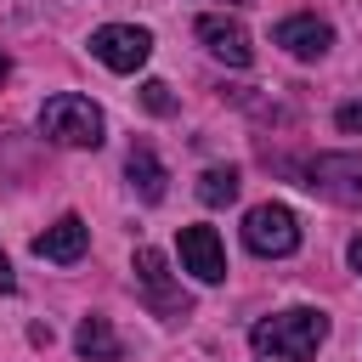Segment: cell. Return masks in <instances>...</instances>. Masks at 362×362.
I'll use <instances>...</instances> for the list:
<instances>
[{
	"label": "cell",
	"mask_w": 362,
	"mask_h": 362,
	"mask_svg": "<svg viewBox=\"0 0 362 362\" xmlns=\"http://www.w3.org/2000/svg\"><path fill=\"white\" fill-rule=\"evenodd\" d=\"M322 339H328V311H317V305H288L249 328V345L272 362H317Z\"/></svg>",
	"instance_id": "cell-1"
},
{
	"label": "cell",
	"mask_w": 362,
	"mask_h": 362,
	"mask_svg": "<svg viewBox=\"0 0 362 362\" xmlns=\"http://www.w3.org/2000/svg\"><path fill=\"white\" fill-rule=\"evenodd\" d=\"M40 136L57 141V147H102V141H107V119H102V107H96L90 96L57 90V96H45V107H40Z\"/></svg>",
	"instance_id": "cell-2"
},
{
	"label": "cell",
	"mask_w": 362,
	"mask_h": 362,
	"mask_svg": "<svg viewBox=\"0 0 362 362\" xmlns=\"http://www.w3.org/2000/svg\"><path fill=\"white\" fill-rule=\"evenodd\" d=\"M243 243H249L255 255H272V260L294 255V249H300V221H294V209H288V204H255V209L243 215Z\"/></svg>",
	"instance_id": "cell-3"
},
{
	"label": "cell",
	"mask_w": 362,
	"mask_h": 362,
	"mask_svg": "<svg viewBox=\"0 0 362 362\" xmlns=\"http://www.w3.org/2000/svg\"><path fill=\"white\" fill-rule=\"evenodd\" d=\"M305 187L334 198V204L362 209V153H317L305 164Z\"/></svg>",
	"instance_id": "cell-4"
},
{
	"label": "cell",
	"mask_w": 362,
	"mask_h": 362,
	"mask_svg": "<svg viewBox=\"0 0 362 362\" xmlns=\"http://www.w3.org/2000/svg\"><path fill=\"white\" fill-rule=\"evenodd\" d=\"M90 57H96L102 68H113V74H136V68L153 57V34L136 28V23H102V28L90 34Z\"/></svg>",
	"instance_id": "cell-5"
},
{
	"label": "cell",
	"mask_w": 362,
	"mask_h": 362,
	"mask_svg": "<svg viewBox=\"0 0 362 362\" xmlns=\"http://www.w3.org/2000/svg\"><path fill=\"white\" fill-rule=\"evenodd\" d=\"M198 40H204V51H209L215 62H226V68H249V62H255L249 28H243L238 17H226V11H204V17H198Z\"/></svg>",
	"instance_id": "cell-6"
},
{
	"label": "cell",
	"mask_w": 362,
	"mask_h": 362,
	"mask_svg": "<svg viewBox=\"0 0 362 362\" xmlns=\"http://www.w3.org/2000/svg\"><path fill=\"white\" fill-rule=\"evenodd\" d=\"M288 57H300V62H317V57H328V45H334V28L317 17V11H294V17H283L277 23V34H272Z\"/></svg>",
	"instance_id": "cell-7"
},
{
	"label": "cell",
	"mask_w": 362,
	"mask_h": 362,
	"mask_svg": "<svg viewBox=\"0 0 362 362\" xmlns=\"http://www.w3.org/2000/svg\"><path fill=\"white\" fill-rule=\"evenodd\" d=\"M181 272H192L198 283L226 277V249H221L215 226H181Z\"/></svg>",
	"instance_id": "cell-8"
},
{
	"label": "cell",
	"mask_w": 362,
	"mask_h": 362,
	"mask_svg": "<svg viewBox=\"0 0 362 362\" xmlns=\"http://www.w3.org/2000/svg\"><path fill=\"white\" fill-rule=\"evenodd\" d=\"M85 249H90V226H85L79 215H62V221H51V226L34 238V255H40V260H57V266H74Z\"/></svg>",
	"instance_id": "cell-9"
},
{
	"label": "cell",
	"mask_w": 362,
	"mask_h": 362,
	"mask_svg": "<svg viewBox=\"0 0 362 362\" xmlns=\"http://www.w3.org/2000/svg\"><path fill=\"white\" fill-rule=\"evenodd\" d=\"M130 272H136V283L147 288V300L158 305V311H187V300L175 294V283H170V260H164V249H136V260H130Z\"/></svg>",
	"instance_id": "cell-10"
},
{
	"label": "cell",
	"mask_w": 362,
	"mask_h": 362,
	"mask_svg": "<svg viewBox=\"0 0 362 362\" xmlns=\"http://www.w3.org/2000/svg\"><path fill=\"white\" fill-rule=\"evenodd\" d=\"M124 175H130V192H136L141 204H158V198H164V181H170V175H164V164H158V153H153L147 141H136V147H130Z\"/></svg>",
	"instance_id": "cell-11"
},
{
	"label": "cell",
	"mask_w": 362,
	"mask_h": 362,
	"mask_svg": "<svg viewBox=\"0 0 362 362\" xmlns=\"http://www.w3.org/2000/svg\"><path fill=\"white\" fill-rule=\"evenodd\" d=\"M74 351L85 356V362H119L124 356V345H119V334H113V322L107 317H79V328H74Z\"/></svg>",
	"instance_id": "cell-12"
},
{
	"label": "cell",
	"mask_w": 362,
	"mask_h": 362,
	"mask_svg": "<svg viewBox=\"0 0 362 362\" xmlns=\"http://www.w3.org/2000/svg\"><path fill=\"white\" fill-rule=\"evenodd\" d=\"M198 198H204L209 209L232 204V198H238V170H232V164H215V170H204V175H198Z\"/></svg>",
	"instance_id": "cell-13"
},
{
	"label": "cell",
	"mask_w": 362,
	"mask_h": 362,
	"mask_svg": "<svg viewBox=\"0 0 362 362\" xmlns=\"http://www.w3.org/2000/svg\"><path fill=\"white\" fill-rule=\"evenodd\" d=\"M136 96H141V107H147V113H158V119H164V113H175V96H170V85H164V79H141V90H136Z\"/></svg>",
	"instance_id": "cell-14"
},
{
	"label": "cell",
	"mask_w": 362,
	"mask_h": 362,
	"mask_svg": "<svg viewBox=\"0 0 362 362\" xmlns=\"http://www.w3.org/2000/svg\"><path fill=\"white\" fill-rule=\"evenodd\" d=\"M334 124H339L345 136H362V102H345V107L334 113Z\"/></svg>",
	"instance_id": "cell-15"
},
{
	"label": "cell",
	"mask_w": 362,
	"mask_h": 362,
	"mask_svg": "<svg viewBox=\"0 0 362 362\" xmlns=\"http://www.w3.org/2000/svg\"><path fill=\"white\" fill-rule=\"evenodd\" d=\"M17 288V272H11V260H6V249H0V294H11Z\"/></svg>",
	"instance_id": "cell-16"
},
{
	"label": "cell",
	"mask_w": 362,
	"mask_h": 362,
	"mask_svg": "<svg viewBox=\"0 0 362 362\" xmlns=\"http://www.w3.org/2000/svg\"><path fill=\"white\" fill-rule=\"evenodd\" d=\"M351 266H356V272H362V238H356V243H351Z\"/></svg>",
	"instance_id": "cell-17"
},
{
	"label": "cell",
	"mask_w": 362,
	"mask_h": 362,
	"mask_svg": "<svg viewBox=\"0 0 362 362\" xmlns=\"http://www.w3.org/2000/svg\"><path fill=\"white\" fill-rule=\"evenodd\" d=\"M6 74H11V57H6V51H0V85H6Z\"/></svg>",
	"instance_id": "cell-18"
},
{
	"label": "cell",
	"mask_w": 362,
	"mask_h": 362,
	"mask_svg": "<svg viewBox=\"0 0 362 362\" xmlns=\"http://www.w3.org/2000/svg\"><path fill=\"white\" fill-rule=\"evenodd\" d=\"M232 6H243V0H232Z\"/></svg>",
	"instance_id": "cell-19"
}]
</instances>
